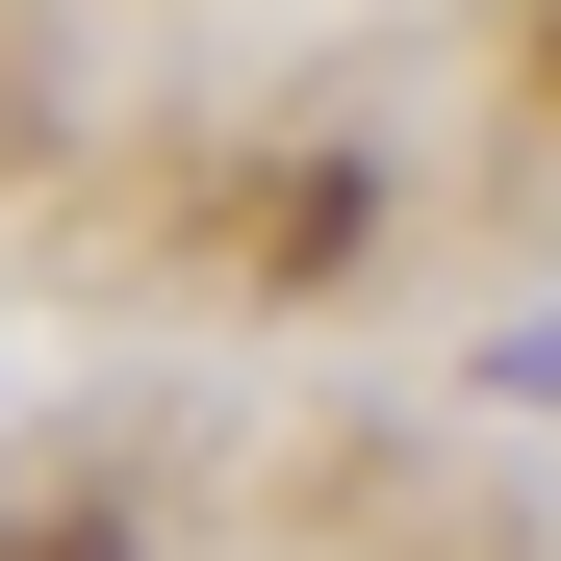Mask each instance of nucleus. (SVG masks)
I'll return each instance as SVG.
<instances>
[{"instance_id":"obj_1","label":"nucleus","mask_w":561,"mask_h":561,"mask_svg":"<svg viewBox=\"0 0 561 561\" xmlns=\"http://www.w3.org/2000/svg\"><path fill=\"white\" fill-rule=\"evenodd\" d=\"M536 51H561V26H536Z\"/></svg>"}]
</instances>
